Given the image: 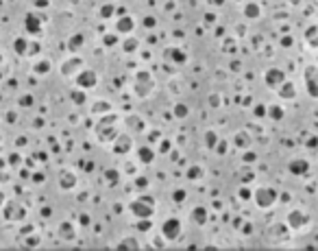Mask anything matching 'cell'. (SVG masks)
I'll use <instances>...</instances> for the list:
<instances>
[{
  "mask_svg": "<svg viewBox=\"0 0 318 251\" xmlns=\"http://www.w3.org/2000/svg\"><path fill=\"white\" fill-rule=\"evenodd\" d=\"M105 182H107V186L118 184V170H107V173H105Z\"/></svg>",
  "mask_w": 318,
  "mask_h": 251,
  "instance_id": "cell-40",
  "label": "cell"
},
{
  "mask_svg": "<svg viewBox=\"0 0 318 251\" xmlns=\"http://www.w3.org/2000/svg\"><path fill=\"white\" fill-rule=\"evenodd\" d=\"M203 177H205V168L199 166V164H192L188 173H185V179H190V182H201Z\"/></svg>",
  "mask_w": 318,
  "mask_h": 251,
  "instance_id": "cell-26",
  "label": "cell"
},
{
  "mask_svg": "<svg viewBox=\"0 0 318 251\" xmlns=\"http://www.w3.org/2000/svg\"><path fill=\"white\" fill-rule=\"evenodd\" d=\"M286 225H288V229H290V232L303 234V232H307V229L312 227V217H310V212H307V210L292 208L290 212L286 214Z\"/></svg>",
  "mask_w": 318,
  "mask_h": 251,
  "instance_id": "cell-3",
  "label": "cell"
},
{
  "mask_svg": "<svg viewBox=\"0 0 318 251\" xmlns=\"http://www.w3.org/2000/svg\"><path fill=\"white\" fill-rule=\"evenodd\" d=\"M140 44H142V42H140V37H135L133 33H131V35H124V39H122V50H124V53H135V50L140 48Z\"/></svg>",
  "mask_w": 318,
  "mask_h": 251,
  "instance_id": "cell-25",
  "label": "cell"
},
{
  "mask_svg": "<svg viewBox=\"0 0 318 251\" xmlns=\"http://www.w3.org/2000/svg\"><path fill=\"white\" fill-rule=\"evenodd\" d=\"M4 166V159H0V168H2Z\"/></svg>",
  "mask_w": 318,
  "mask_h": 251,
  "instance_id": "cell-58",
  "label": "cell"
},
{
  "mask_svg": "<svg viewBox=\"0 0 318 251\" xmlns=\"http://www.w3.org/2000/svg\"><path fill=\"white\" fill-rule=\"evenodd\" d=\"M277 96H279L281 100H294L296 96H299V92H296V85L292 83V81H286L277 88Z\"/></svg>",
  "mask_w": 318,
  "mask_h": 251,
  "instance_id": "cell-17",
  "label": "cell"
},
{
  "mask_svg": "<svg viewBox=\"0 0 318 251\" xmlns=\"http://www.w3.org/2000/svg\"><path fill=\"white\" fill-rule=\"evenodd\" d=\"M124 127H127V133L131 135H140L148 129L146 127V120H142V116H138V114H131V116L124 118Z\"/></svg>",
  "mask_w": 318,
  "mask_h": 251,
  "instance_id": "cell-11",
  "label": "cell"
},
{
  "mask_svg": "<svg viewBox=\"0 0 318 251\" xmlns=\"http://www.w3.org/2000/svg\"><path fill=\"white\" fill-rule=\"evenodd\" d=\"M173 114H174V118H176V120H185V118L190 116V107H188L185 103H174Z\"/></svg>",
  "mask_w": 318,
  "mask_h": 251,
  "instance_id": "cell-30",
  "label": "cell"
},
{
  "mask_svg": "<svg viewBox=\"0 0 318 251\" xmlns=\"http://www.w3.org/2000/svg\"><path fill=\"white\" fill-rule=\"evenodd\" d=\"M114 112L112 103H107V100H96V103L92 105V114L94 116H103V114H109Z\"/></svg>",
  "mask_w": 318,
  "mask_h": 251,
  "instance_id": "cell-28",
  "label": "cell"
},
{
  "mask_svg": "<svg viewBox=\"0 0 318 251\" xmlns=\"http://www.w3.org/2000/svg\"><path fill=\"white\" fill-rule=\"evenodd\" d=\"M303 85H305V92L310 98L318 100V66L310 63L303 70Z\"/></svg>",
  "mask_w": 318,
  "mask_h": 251,
  "instance_id": "cell-6",
  "label": "cell"
},
{
  "mask_svg": "<svg viewBox=\"0 0 318 251\" xmlns=\"http://www.w3.org/2000/svg\"><path fill=\"white\" fill-rule=\"evenodd\" d=\"M170 149H173V142H170V140H161L159 142V153H170Z\"/></svg>",
  "mask_w": 318,
  "mask_h": 251,
  "instance_id": "cell-44",
  "label": "cell"
},
{
  "mask_svg": "<svg viewBox=\"0 0 318 251\" xmlns=\"http://www.w3.org/2000/svg\"><path fill=\"white\" fill-rule=\"evenodd\" d=\"M138 186H140V188H144V186H146V188H148V179H144V177H138Z\"/></svg>",
  "mask_w": 318,
  "mask_h": 251,
  "instance_id": "cell-51",
  "label": "cell"
},
{
  "mask_svg": "<svg viewBox=\"0 0 318 251\" xmlns=\"http://www.w3.org/2000/svg\"><path fill=\"white\" fill-rule=\"evenodd\" d=\"M164 59L170 63H174V66H185V63H188V53L176 48V46H170V48L164 50Z\"/></svg>",
  "mask_w": 318,
  "mask_h": 251,
  "instance_id": "cell-12",
  "label": "cell"
},
{
  "mask_svg": "<svg viewBox=\"0 0 318 251\" xmlns=\"http://www.w3.org/2000/svg\"><path fill=\"white\" fill-rule=\"evenodd\" d=\"M209 100H211V103H209V105H214V107H216V105H220V103H218V100H220L218 96H209Z\"/></svg>",
  "mask_w": 318,
  "mask_h": 251,
  "instance_id": "cell-57",
  "label": "cell"
},
{
  "mask_svg": "<svg viewBox=\"0 0 318 251\" xmlns=\"http://www.w3.org/2000/svg\"><path fill=\"white\" fill-rule=\"evenodd\" d=\"M109 149H112V153L120 155V157H124V155H131V151H133V135L120 131L118 135H116L114 142L109 144Z\"/></svg>",
  "mask_w": 318,
  "mask_h": 251,
  "instance_id": "cell-8",
  "label": "cell"
},
{
  "mask_svg": "<svg viewBox=\"0 0 318 251\" xmlns=\"http://www.w3.org/2000/svg\"><path fill=\"white\" fill-rule=\"evenodd\" d=\"M103 44L105 46H116V44H118V33H112V35L105 33L103 35Z\"/></svg>",
  "mask_w": 318,
  "mask_h": 251,
  "instance_id": "cell-39",
  "label": "cell"
},
{
  "mask_svg": "<svg viewBox=\"0 0 318 251\" xmlns=\"http://www.w3.org/2000/svg\"><path fill=\"white\" fill-rule=\"evenodd\" d=\"M59 238L65 240V243L74 240V238H77V225L70 223V220H63V223L59 225Z\"/></svg>",
  "mask_w": 318,
  "mask_h": 251,
  "instance_id": "cell-20",
  "label": "cell"
},
{
  "mask_svg": "<svg viewBox=\"0 0 318 251\" xmlns=\"http://www.w3.org/2000/svg\"><path fill=\"white\" fill-rule=\"evenodd\" d=\"M114 13H116V7H114L112 2L105 4V7H100V18H112Z\"/></svg>",
  "mask_w": 318,
  "mask_h": 251,
  "instance_id": "cell-41",
  "label": "cell"
},
{
  "mask_svg": "<svg viewBox=\"0 0 318 251\" xmlns=\"http://www.w3.org/2000/svg\"><path fill=\"white\" fill-rule=\"evenodd\" d=\"M288 232H290V229H288L286 223H275V225H270L268 236L272 240H281V243H284V240H288V236H290Z\"/></svg>",
  "mask_w": 318,
  "mask_h": 251,
  "instance_id": "cell-21",
  "label": "cell"
},
{
  "mask_svg": "<svg viewBox=\"0 0 318 251\" xmlns=\"http://www.w3.org/2000/svg\"><path fill=\"white\" fill-rule=\"evenodd\" d=\"M13 50H16L18 55L29 53V42L24 37H16V39H13Z\"/></svg>",
  "mask_w": 318,
  "mask_h": 251,
  "instance_id": "cell-35",
  "label": "cell"
},
{
  "mask_svg": "<svg viewBox=\"0 0 318 251\" xmlns=\"http://www.w3.org/2000/svg\"><path fill=\"white\" fill-rule=\"evenodd\" d=\"M24 217H27V210H24L20 203H16V201L4 203V219L7 220H22Z\"/></svg>",
  "mask_w": 318,
  "mask_h": 251,
  "instance_id": "cell-15",
  "label": "cell"
},
{
  "mask_svg": "<svg viewBox=\"0 0 318 251\" xmlns=\"http://www.w3.org/2000/svg\"><path fill=\"white\" fill-rule=\"evenodd\" d=\"M129 214L133 219H153L155 199L150 197V194H140L138 199L129 201Z\"/></svg>",
  "mask_w": 318,
  "mask_h": 251,
  "instance_id": "cell-4",
  "label": "cell"
},
{
  "mask_svg": "<svg viewBox=\"0 0 318 251\" xmlns=\"http://www.w3.org/2000/svg\"><path fill=\"white\" fill-rule=\"evenodd\" d=\"M83 44H85V35L83 33H74L72 37L68 39V50L70 53H77V50L83 48Z\"/></svg>",
  "mask_w": 318,
  "mask_h": 251,
  "instance_id": "cell-27",
  "label": "cell"
},
{
  "mask_svg": "<svg viewBox=\"0 0 318 251\" xmlns=\"http://www.w3.org/2000/svg\"><path fill=\"white\" fill-rule=\"evenodd\" d=\"M190 219H192V223L194 225L203 227V225H207V220H209V212H207L205 205H196V208H192Z\"/></svg>",
  "mask_w": 318,
  "mask_h": 251,
  "instance_id": "cell-19",
  "label": "cell"
},
{
  "mask_svg": "<svg viewBox=\"0 0 318 251\" xmlns=\"http://www.w3.org/2000/svg\"><path fill=\"white\" fill-rule=\"evenodd\" d=\"M144 27H155V20L153 18H144Z\"/></svg>",
  "mask_w": 318,
  "mask_h": 251,
  "instance_id": "cell-52",
  "label": "cell"
},
{
  "mask_svg": "<svg viewBox=\"0 0 318 251\" xmlns=\"http://www.w3.org/2000/svg\"><path fill=\"white\" fill-rule=\"evenodd\" d=\"M138 164H135V162H127V164H124V175H138Z\"/></svg>",
  "mask_w": 318,
  "mask_h": 251,
  "instance_id": "cell-43",
  "label": "cell"
},
{
  "mask_svg": "<svg viewBox=\"0 0 318 251\" xmlns=\"http://www.w3.org/2000/svg\"><path fill=\"white\" fill-rule=\"evenodd\" d=\"M89 223V217L87 214H81V225H87Z\"/></svg>",
  "mask_w": 318,
  "mask_h": 251,
  "instance_id": "cell-55",
  "label": "cell"
},
{
  "mask_svg": "<svg viewBox=\"0 0 318 251\" xmlns=\"http://www.w3.org/2000/svg\"><path fill=\"white\" fill-rule=\"evenodd\" d=\"M33 182H35V184H42V182H44V175H39V173L33 175Z\"/></svg>",
  "mask_w": 318,
  "mask_h": 251,
  "instance_id": "cell-53",
  "label": "cell"
},
{
  "mask_svg": "<svg viewBox=\"0 0 318 251\" xmlns=\"http://www.w3.org/2000/svg\"><path fill=\"white\" fill-rule=\"evenodd\" d=\"M20 105H22V107H31V105H33V96H31V94L22 96V98H20Z\"/></svg>",
  "mask_w": 318,
  "mask_h": 251,
  "instance_id": "cell-46",
  "label": "cell"
},
{
  "mask_svg": "<svg viewBox=\"0 0 318 251\" xmlns=\"http://www.w3.org/2000/svg\"><path fill=\"white\" fill-rule=\"evenodd\" d=\"M138 162L140 164H146V166H150V164L155 162V151L150 147H140L138 149Z\"/></svg>",
  "mask_w": 318,
  "mask_h": 251,
  "instance_id": "cell-24",
  "label": "cell"
},
{
  "mask_svg": "<svg viewBox=\"0 0 318 251\" xmlns=\"http://www.w3.org/2000/svg\"><path fill=\"white\" fill-rule=\"evenodd\" d=\"M251 199L260 210H272L279 201V190H275L272 186H257Z\"/></svg>",
  "mask_w": 318,
  "mask_h": 251,
  "instance_id": "cell-5",
  "label": "cell"
},
{
  "mask_svg": "<svg viewBox=\"0 0 318 251\" xmlns=\"http://www.w3.org/2000/svg\"><path fill=\"white\" fill-rule=\"evenodd\" d=\"M159 234L164 236L168 243H173V240L181 238V234H183V223H181V219H176V217L166 219L164 223H161V227H159Z\"/></svg>",
  "mask_w": 318,
  "mask_h": 251,
  "instance_id": "cell-7",
  "label": "cell"
},
{
  "mask_svg": "<svg viewBox=\"0 0 318 251\" xmlns=\"http://www.w3.org/2000/svg\"><path fill=\"white\" fill-rule=\"evenodd\" d=\"M307 44H310V48H314L316 53H318V35H314L312 39H307Z\"/></svg>",
  "mask_w": 318,
  "mask_h": 251,
  "instance_id": "cell-49",
  "label": "cell"
},
{
  "mask_svg": "<svg viewBox=\"0 0 318 251\" xmlns=\"http://www.w3.org/2000/svg\"><path fill=\"white\" fill-rule=\"evenodd\" d=\"M2 201H4V197H2V194H0V203H2Z\"/></svg>",
  "mask_w": 318,
  "mask_h": 251,
  "instance_id": "cell-59",
  "label": "cell"
},
{
  "mask_svg": "<svg viewBox=\"0 0 318 251\" xmlns=\"http://www.w3.org/2000/svg\"><path fill=\"white\" fill-rule=\"evenodd\" d=\"M74 186H77V175L70 173V170H63V173L59 175V188L61 190H72Z\"/></svg>",
  "mask_w": 318,
  "mask_h": 251,
  "instance_id": "cell-23",
  "label": "cell"
},
{
  "mask_svg": "<svg viewBox=\"0 0 318 251\" xmlns=\"http://www.w3.org/2000/svg\"><path fill=\"white\" fill-rule=\"evenodd\" d=\"M0 62H2V55H0Z\"/></svg>",
  "mask_w": 318,
  "mask_h": 251,
  "instance_id": "cell-60",
  "label": "cell"
},
{
  "mask_svg": "<svg viewBox=\"0 0 318 251\" xmlns=\"http://www.w3.org/2000/svg\"><path fill=\"white\" fill-rule=\"evenodd\" d=\"M135 229L138 232H153V220L150 219H138V223H135Z\"/></svg>",
  "mask_w": 318,
  "mask_h": 251,
  "instance_id": "cell-36",
  "label": "cell"
},
{
  "mask_svg": "<svg viewBox=\"0 0 318 251\" xmlns=\"http://www.w3.org/2000/svg\"><path fill=\"white\" fill-rule=\"evenodd\" d=\"M37 245H39L37 236H31V238H27V247H37Z\"/></svg>",
  "mask_w": 318,
  "mask_h": 251,
  "instance_id": "cell-48",
  "label": "cell"
},
{
  "mask_svg": "<svg viewBox=\"0 0 318 251\" xmlns=\"http://www.w3.org/2000/svg\"><path fill=\"white\" fill-rule=\"evenodd\" d=\"M155 85L157 83H155V77L150 70H144V68L135 70L133 81H131V90H133V94L138 98H148L155 92Z\"/></svg>",
  "mask_w": 318,
  "mask_h": 251,
  "instance_id": "cell-2",
  "label": "cell"
},
{
  "mask_svg": "<svg viewBox=\"0 0 318 251\" xmlns=\"http://www.w3.org/2000/svg\"><path fill=\"white\" fill-rule=\"evenodd\" d=\"M244 16L249 18V20H257V18L261 16V9H260V4H257V2H249V4H246V7H244Z\"/></svg>",
  "mask_w": 318,
  "mask_h": 251,
  "instance_id": "cell-31",
  "label": "cell"
},
{
  "mask_svg": "<svg viewBox=\"0 0 318 251\" xmlns=\"http://www.w3.org/2000/svg\"><path fill=\"white\" fill-rule=\"evenodd\" d=\"M118 133H120V116L114 112L103 114L94 127V135L100 144H112Z\"/></svg>",
  "mask_w": 318,
  "mask_h": 251,
  "instance_id": "cell-1",
  "label": "cell"
},
{
  "mask_svg": "<svg viewBox=\"0 0 318 251\" xmlns=\"http://www.w3.org/2000/svg\"><path fill=\"white\" fill-rule=\"evenodd\" d=\"M233 147L235 149H242V151H246L251 147V142H253V138H251V133L249 131H235V135H233Z\"/></svg>",
  "mask_w": 318,
  "mask_h": 251,
  "instance_id": "cell-22",
  "label": "cell"
},
{
  "mask_svg": "<svg viewBox=\"0 0 318 251\" xmlns=\"http://www.w3.org/2000/svg\"><path fill=\"white\" fill-rule=\"evenodd\" d=\"M74 85L87 92V90H92L98 85V74H96L92 68H81L79 72L74 74Z\"/></svg>",
  "mask_w": 318,
  "mask_h": 251,
  "instance_id": "cell-9",
  "label": "cell"
},
{
  "mask_svg": "<svg viewBox=\"0 0 318 251\" xmlns=\"http://www.w3.org/2000/svg\"><path fill=\"white\" fill-rule=\"evenodd\" d=\"M24 29L31 35H42V18H39L37 13H29V16L24 18Z\"/></svg>",
  "mask_w": 318,
  "mask_h": 251,
  "instance_id": "cell-18",
  "label": "cell"
},
{
  "mask_svg": "<svg viewBox=\"0 0 318 251\" xmlns=\"http://www.w3.org/2000/svg\"><path fill=\"white\" fill-rule=\"evenodd\" d=\"M238 197H240V201H251V197H253V190L249 188V186H242V188L238 190Z\"/></svg>",
  "mask_w": 318,
  "mask_h": 251,
  "instance_id": "cell-38",
  "label": "cell"
},
{
  "mask_svg": "<svg viewBox=\"0 0 318 251\" xmlns=\"http://www.w3.org/2000/svg\"><path fill=\"white\" fill-rule=\"evenodd\" d=\"M135 31V20L133 16H120L116 20V33L118 35H131Z\"/></svg>",
  "mask_w": 318,
  "mask_h": 251,
  "instance_id": "cell-16",
  "label": "cell"
},
{
  "mask_svg": "<svg viewBox=\"0 0 318 251\" xmlns=\"http://www.w3.org/2000/svg\"><path fill=\"white\" fill-rule=\"evenodd\" d=\"M20 162H22V157H20L18 153H11V155H9V164H11V166H18Z\"/></svg>",
  "mask_w": 318,
  "mask_h": 251,
  "instance_id": "cell-47",
  "label": "cell"
},
{
  "mask_svg": "<svg viewBox=\"0 0 318 251\" xmlns=\"http://www.w3.org/2000/svg\"><path fill=\"white\" fill-rule=\"evenodd\" d=\"M140 247H142V245H138L135 238H122L120 245H116V249H140Z\"/></svg>",
  "mask_w": 318,
  "mask_h": 251,
  "instance_id": "cell-37",
  "label": "cell"
},
{
  "mask_svg": "<svg viewBox=\"0 0 318 251\" xmlns=\"http://www.w3.org/2000/svg\"><path fill=\"white\" fill-rule=\"evenodd\" d=\"M185 197H188V194H185L183 190H174V194H173L174 203H183V201H185Z\"/></svg>",
  "mask_w": 318,
  "mask_h": 251,
  "instance_id": "cell-45",
  "label": "cell"
},
{
  "mask_svg": "<svg viewBox=\"0 0 318 251\" xmlns=\"http://www.w3.org/2000/svg\"><path fill=\"white\" fill-rule=\"evenodd\" d=\"M218 140H220V138H218V133H216L214 129H207V131H205V147L209 149V151H214V149H216Z\"/></svg>",
  "mask_w": 318,
  "mask_h": 251,
  "instance_id": "cell-32",
  "label": "cell"
},
{
  "mask_svg": "<svg viewBox=\"0 0 318 251\" xmlns=\"http://www.w3.org/2000/svg\"><path fill=\"white\" fill-rule=\"evenodd\" d=\"M50 68H53V66H50L48 59H42V62H37V63L33 66V72H35V74H39V77H44V74H48V72H50Z\"/></svg>",
  "mask_w": 318,
  "mask_h": 251,
  "instance_id": "cell-33",
  "label": "cell"
},
{
  "mask_svg": "<svg viewBox=\"0 0 318 251\" xmlns=\"http://www.w3.org/2000/svg\"><path fill=\"white\" fill-rule=\"evenodd\" d=\"M29 53L37 55V53H39V44H29Z\"/></svg>",
  "mask_w": 318,
  "mask_h": 251,
  "instance_id": "cell-50",
  "label": "cell"
},
{
  "mask_svg": "<svg viewBox=\"0 0 318 251\" xmlns=\"http://www.w3.org/2000/svg\"><path fill=\"white\" fill-rule=\"evenodd\" d=\"M264 81H266V85H268V88L277 90L281 83L286 81V72L281 68H268L264 72Z\"/></svg>",
  "mask_w": 318,
  "mask_h": 251,
  "instance_id": "cell-13",
  "label": "cell"
},
{
  "mask_svg": "<svg viewBox=\"0 0 318 251\" xmlns=\"http://www.w3.org/2000/svg\"><path fill=\"white\" fill-rule=\"evenodd\" d=\"M7 123H16V114H13V112L7 114Z\"/></svg>",
  "mask_w": 318,
  "mask_h": 251,
  "instance_id": "cell-54",
  "label": "cell"
},
{
  "mask_svg": "<svg viewBox=\"0 0 318 251\" xmlns=\"http://www.w3.org/2000/svg\"><path fill=\"white\" fill-rule=\"evenodd\" d=\"M0 79H2V74H0Z\"/></svg>",
  "mask_w": 318,
  "mask_h": 251,
  "instance_id": "cell-61",
  "label": "cell"
},
{
  "mask_svg": "<svg viewBox=\"0 0 318 251\" xmlns=\"http://www.w3.org/2000/svg\"><path fill=\"white\" fill-rule=\"evenodd\" d=\"M255 114H257V116H264V114H266V107H257Z\"/></svg>",
  "mask_w": 318,
  "mask_h": 251,
  "instance_id": "cell-56",
  "label": "cell"
},
{
  "mask_svg": "<svg viewBox=\"0 0 318 251\" xmlns=\"http://www.w3.org/2000/svg\"><path fill=\"white\" fill-rule=\"evenodd\" d=\"M150 243H153V247H155V249H166V245H168V240H166L164 236L159 234V236H155V238L150 240Z\"/></svg>",
  "mask_w": 318,
  "mask_h": 251,
  "instance_id": "cell-42",
  "label": "cell"
},
{
  "mask_svg": "<svg viewBox=\"0 0 318 251\" xmlns=\"http://www.w3.org/2000/svg\"><path fill=\"white\" fill-rule=\"evenodd\" d=\"M70 98L74 100V105H83V103H87V94H85V90H72V94H70Z\"/></svg>",
  "mask_w": 318,
  "mask_h": 251,
  "instance_id": "cell-34",
  "label": "cell"
},
{
  "mask_svg": "<svg viewBox=\"0 0 318 251\" xmlns=\"http://www.w3.org/2000/svg\"><path fill=\"white\" fill-rule=\"evenodd\" d=\"M81 68H85L83 57H79L77 53H72V57L65 59V62L61 63V74H63V77H74Z\"/></svg>",
  "mask_w": 318,
  "mask_h": 251,
  "instance_id": "cell-10",
  "label": "cell"
},
{
  "mask_svg": "<svg viewBox=\"0 0 318 251\" xmlns=\"http://www.w3.org/2000/svg\"><path fill=\"white\" fill-rule=\"evenodd\" d=\"M288 173L294 175V177H303V175L310 173V162L305 157H294L288 162Z\"/></svg>",
  "mask_w": 318,
  "mask_h": 251,
  "instance_id": "cell-14",
  "label": "cell"
},
{
  "mask_svg": "<svg viewBox=\"0 0 318 251\" xmlns=\"http://www.w3.org/2000/svg\"><path fill=\"white\" fill-rule=\"evenodd\" d=\"M266 116H268L270 120H281L286 116V112H284V107H281V105H268V107H266Z\"/></svg>",
  "mask_w": 318,
  "mask_h": 251,
  "instance_id": "cell-29",
  "label": "cell"
}]
</instances>
